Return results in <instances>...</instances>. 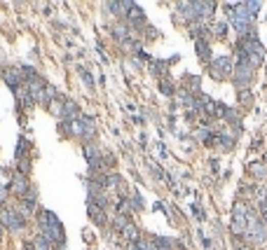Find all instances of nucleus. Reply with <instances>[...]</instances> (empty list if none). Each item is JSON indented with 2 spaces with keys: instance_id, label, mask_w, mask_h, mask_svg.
<instances>
[{
  "instance_id": "38",
  "label": "nucleus",
  "mask_w": 267,
  "mask_h": 250,
  "mask_svg": "<svg viewBox=\"0 0 267 250\" xmlns=\"http://www.w3.org/2000/svg\"><path fill=\"white\" fill-rule=\"evenodd\" d=\"M237 250H253L251 245H237Z\"/></svg>"
},
{
  "instance_id": "17",
  "label": "nucleus",
  "mask_w": 267,
  "mask_h": 250,
  "mask_svg": "<svg viewBox=\"0 0 267 250\" xmlns=\"http://www.w3.org/2000/svg\"><path fill=\"white\" fill-rule=\"evenodd\" d=\"M122 236L129 241V243H139V241L143 239V236H141V232H139V227H136L134 222H129V224H127V229L122 232Z\"/></svg>"
},
{
  "instance_id": "18",
  "label": "nucleus",
  "mask_w": 267,
  "mask_h": 250,
  "mask_svg": "<svg viewBox=\"0 0 267 250\" xmlns=\"http://www.w3.org/2000/svg\"><path fill=\"white\" fill-rule=\"evenodd\" d=\"M185 80H188V84H185L183 89H188L192 96H197V98H199V84H202V80L195 78V75H185Z\"/></svg>"
},
{
  "instance_id": "15",
  "label": "nucleus",
  "mask_w": 267,
  "mask_h": 250,
  "mask_svg": "<svg viewBox=\"0 0 267 250\" xmlns=\"http://www.w3.org/2000/svg\"><path fill=\"white\" fill-rule=\"evenodd\" d=\"M234 143H237V138H234V136H230V134H218L216 136V145L220 147V150H225V152L232 150Z\"/></svg>"
},
{
  "instance_id": "36",
  "label": "nucleus",
  "mask_w": 267,
  "mask_h": 250,
  "mask_svg": "<svg viewBox=\"0 0 267 250\" xmlns=\"http://www.w3.org/2000/svg\"><path fill=\"white\" fill-rule=\"evenodd\" d=\"M258 208L262 211V215H267V196H260V201H258Z\"/></svg>"
},
{
  "instance_id": "1",
  "label": "nucleus",
  "mask_w": 267,
  "mask_h": 250,
  "mask_svg": "<svg viewBox=\"0 0 267 250\" xmlns=\"http://www.w3.org/2000/svg\"><path fill=\"white\" fill-rule=\"evenodd\" d=\"M38 224H40V236L50 241L56 250H63L66 232H63V224L59 222V217L52 211H38Z\"/></svg>"
},
{
  "instance_id": "21",
  "label": "nucleus",
  "mask_w": 267,
  "mask_h": 250,
  "mask_svg": "<svg viewBox=\"0 0 267 250\" xmlns=\"http://www.w3.org/2000/svg\"><path fill=\"white\" fill-rule=\"evenodd\" d=\"M33 211H35V204H31V201H19V208H17V213L19 215L24 217V220H26L28 215H33Z\"/></svg>"
},
{
  "instance_id": "11",
  "label": "nucleus",
  "mask_w": 267,
  "mask_h": 250,
  "mask_svg": "<svg viewBox=\"0 0 267 250\" xmlns=\"http://www.w3.org/2000/svg\"><path fill=\"white\" fill-rule=\"evenodd\" d=\"M131 5H134L131 0H108L106 10L110 12V14H115V17H127V12Z\"/></svg>"
},
{
  "instance_id": "34",
  "label": "nucleus",
  "mask_w": 267,
  "mask_h": 250,
  "mask_svg": "<svg viewBox=\"0 0 267 250\" xmlns=\"http://www.w3.org/2000/svg\"><path fill=\"white\" fill-rule=\"evenodd\" d=\"M209 72H211V78L216 80V82H222V80H225V78H222V72L218 70L216 66H209Z\"/></svg>"
},
{
  "instance_id": "28",
  "label": "nucleus",
  "mask_w": 267,
  "mask_h": 250,
  "mask_svg": "<svg viewBox=\"0 0 267 250\" xmlns=\"http://www.w3.org/2000/svg\"><path fill=\"white\" fill-rule=\"evenodd\" d=\"M78 72H80V78L84 80V84L92 89V87H94V78H92V72H89L87 68H82V66H78Z\"/></svg>"
},
{
  "instance_id": "9",
  "label": "nucleus",
  "mask_w": 267,
  "mask_h": 250,
  "mask_svg": "<svg viewBox=\"0 0 267 250\" xmlns=\"http://www.w3.org/2000/svg\"><path fill=\"white\" fill-rule=\"evenodd\" d=\"M7 187H10V192L12 194H17V196H26V192L28 189H31V183H28V176H21V173H19V176H14V180H12L10 185H7Z\"/></svg>"
},
{
  "instance_id": "24",
  "label": "nucleus",
  "mask_w": 267,
  "mask_h": 250,
  "mask_svg": "<svg viewBox=\"0 0 267 250\" xmlns=\"http://www.w3.org/2000/svg\"><path fill=\"white\" fill-rule=\"evenodd\" d=\"M160 91H162V94H164V96H173V94H176V87H173V82H171V80H167V78H164V80H162V82H160Z\"/></svg>"
},
{
  "instance_id": "22",
  "label": "nucleus",
  "mask_w": 267,
  "mask_h": 250,
  "mask_svg": "<svg viewBox=\"0 0 267 250\" xmlns=\"http://www.w3.org/2000/svg\"><path fill=\"white\" fill-rule=\"evenodd\" d=\"M129 222H131V220H129L127 215H115V217H113V229L122 234L124 229H127V224H129Z\"/></svg>"
},
{
  "instance_id": "26",
  "label": "nucleus",
  "mask_w": 267,
  "mask_h": 250,
  "mask_svg": "<svg viewBox=\"0 0 267 250\" xmlns=\"http://www.w3.org/2000/svg\"><path fill=\"white\" fill-rule=\"evenodd\" d=\"M211 33L216 35V38H225V33H228V23H225V21L211 23Z\"/></svg>"
},
{
  "instance_id": "3",
  "label": "nucleus",
  "mask_w": 267,
  "mask_h": 250,
  "mask_svg": "<svg viewBox=\"0 0 267 250\" xmlns=\"http://www.w3.org/2000/svg\"><path fill=\"white\" fill-rule=\"evenodd\" d=\"M0 222L5 224L10 232H21L26 227V220L17 213V208H0Z\"/></svg>"
},
{
  "instance_id": "25",
  "label": "nucleus",
  "mask_w": 267,
  "mask_h": 250,
  "mask_svg": "<svg viewBox=\"0 0 267 250\" xmlns=\"http://www.w3.org/2000/svg\"><path fill=\"white\" fill-rule=\"evenodd\" d=\"M44 98H47V103H52V101H56L59 98V89H56L54 84H44Z\"/></svg>"
},
{
  "instance_id": "27",
  "label": "nucleus",
  "mask_w": 267,
  "mask_h": 250,
  "mask_svg": "<svg viewBox=\"0 0 267 250\" xmlns=\"http://www.w3.org/2000/svg\"><path fill=\"white\" fill-rule=\"evenodd\" d=\"M31 243H33L35 250H52V248H54V245H52L47 239H42V236H35V239L31 241Z\"/></svg>"
},
{
  "instance_id": "29",
  "label": "nucleus",
  "mask_w": 267,
  "mask_h": 250,
  "mask_svg": "<svg viewBox=\"0 0 267 250\" xmlns=\"http://www.w3.org/2000/svg\"><path fill=\"white\" fill-rule=\"evenodd\" d=\"M152 72H155V75H164V72H167V61H155V59H152Z\"/></svg>"
},
{
  "instance_id": "32",
  "label": "nucleus",
  "mask_w": 267,
  "mask_h": 250,
  "mask_svg": "<svg viewBox=\"0 0 267 250\" xmlns=\"http://www.w3.org/2000/svg\"><path fill=\"white\" fill-rule=\"evenodd\" d=\"M63 103H66V101H63V98H56V101H52V103H50L52 112H54V115H59V117H61V110H63Z\"/></svg>"
},
{
  "instance_id": "31",
  "label": "nucleus",
  "mask_w": 267,
  "mask_h": 250,
  "mask_svg": "<svg viewBox=\"0 0 267 250\" xmlns=\"http://www.w3.org/2000/svg\"><path fill=\"white\" fill-rule=\"evenodd\" d=\"M17 168H19V173H21V176H28V173H31V161H28V159H19L17 161Z\"/></svg>"
},
{
  "instance_id": "23",
  "label": "nucleus",
  "mask_w": 267,
  "mask_h": 250,
  "mask_svg": "<svg viewBox=\"0 0 267 250\" xmlns=\"http://www.w3.org/2000/svg\"><path fill=\"white\" fill-rule=\"evenodd\" d=\"M260 7H262V3H253V0H249V3H244V10H246V17L249 19H253L260 12Z\"/></svg>"
},
{
  "instance_id": "6",
  "label": "nucleus",
  "mask_w": 267,
  "mask_h": 250,
  "mask_svg": "<svg viewBox=\"0 0 267 250\" xmlns=\"http://www.w3.org/2000/svg\"><path fill=\"white\" fill-rule=\"evenodd\" d=\"M87 215L89 220L96 224V227H106L108 224V215H106V208L96 206L94 201H87Z\"/></svg>"
},
{
  "instance_id": "13",
  "label": "nucleus",
  "mask_w": 267,
  "mask_h": 250,
  "mask_svg": "<svg viewBox=\"0 0 267 250\" xmlns=\"http://www.w3.org/2000/svg\"><path fill=\"white\" fill-rule=\"evenodd\" d=\"M211 66H216L218 70L222 72V78H230V75H234V61L230 59V56H218Z\"/></svg>"
},
{
  "instance_id": "14",
  "label": "nucleus",
  "mask_w": 267,
  "mask_h": 250,
  "mask_svg": "<svg viewBox=\"0 0 267 250\" xmlns=\"http://www.w3.org/2000/svg\"><path fill=\"white\" fill-rule=\"evenodd\" d=\"M110 33H113V38H115L117 42L122 45L124 40L131 38V28L124 26V23H113V26H110Z\"/></svg>"
},
{
  "instance_id": "35",
  "label": "nucleus",
  "mask_w": 267,
  "mask_h": 250,
  "mask_svg": "<svg viewBox=\"0 0 267 250\" xmlns=\"http://www.w3.org/2000/svg\"><path fill=\"white\" fill-rule=\"evenodd\" d=\"M239 98H241V103H244V106H249V103H251V98H253V96H251V91L246 89V91H239Z\"/></svg>"
},
{
  "instance_id": "12",
  "label": "nucleus",
  "mask_w": 267,
  "mask_h": 250,
  "mask_svg": "<svg viewBox=\"0 0 267 250\" xmlns=\"http://www.w3.org/2000/svg\"><path fill=\"white\" fill-rule=\"evenodd\" d=\"M195 52H197V56H199L206 66H211V63H213V59H211V45H209V40H197V42H195Z\"/></svg>"
},
{
  "instance_id": "19",
  "label": "nucleus",
  "mask_w": 267,
  "mask_h": 250,
  "mask_svg": "<svg viewBox=\"0 0 267 250\" xmlns=\"http://www.w3.org/2000/svg\"><path fill=\"white\" fill-rule=\"evenodd\" d=\"M197 140H202V143H204V145H216V140H213V138H216V136H213L211 134V131H209V127H202V129H197Z\"/></svg>"
},
{
  "instance_id": "10",
  "label": "nucleus",
  "mask_w": 267,
  "mask_h": 250,
  "mask_svg": "<svg viewBox=\"0 0 267 250\" xmlns=\"http://www.w3.org/2000/svg\"><path fill=\"white\" fill-rule=\"evenodd\" d=\"M80 124H82V138L87 140V143H94L96 138V119L89 115H82L80 117Z\"/></svg>"
},
{
  "instance_id": "2",
  "label": "nucleus",
  "mask_w": 267,
  "mask_h": 250,
  "mask_svg": "<svg viewBox=\"0 0 267 250\" xmlns=\"http://www.w3.org/2000/svg\"><path fill=\"white\" fill-rule=\"evenodd\" d=\"M82 155H84V161H87V166L92 173L103 171V152H101L94 143H84Z\"/></svg>"
},
{
  "instance_id": "20",
  "label": "nucleus",
  "mask_w": 267,
  "mask_h": 250,
  "mask_svg": "<svg viewBox=\"0 0 267 250\" xmlns=\"http://www.w3.org/2000/svg\"><path fill=\"white\" fill-rule=\"evenodd\" d=\"M249 171L253 173L256 178H260V180L267 178V166H265V164H260V161H253V164H249Z\"/></svg>"
},
{
  "instance_id": "33",
  "label": "nucleus",
  "mask_w": 267,
  "mask_h": 250,
  "mask_svg": "<svg viewBox=\"0 0 267 250\" xmlns=\"http://www.w3.org/2000/svg\"><path fill=\"white\" fill-rule=\"evenodd\" d=\"M129 199H131V204H134V208H136V211H141V208H143V199H141V196L139 194H136V192H134V194L131 196H129Z\"/></svg>"
},
{
  "instance_id": "30",
  "label": "nucleus",
  "mask_w": 267,
  "mask_h": 250,
  "mask_svg": "<svg viewBox=\"0 0 267 250\" xmlns=\"http://www.w3.org/2000/svg\"><path fill=\"white\" fill-rule=\"evenodd\" d=\"M26 147H28V145H26V138H21V140H19V145H17V152H14L17 161H19V159H26Z\"/></svg>"
},
{
  "instance_id": "4",
  "label": "nucleus",
  "mask_w": 267,
  "mask_h": 250,
  "mask_svg": "<svg viewBox=\"0 0 267 250\" xmlns=\"http://www.w3.org/2000/svg\"><path fill=\"white\" fill-rule=\"evenodd\" d=\"M253 75H256V70L251 66H234V87H237V91H246L251 87V82H253Z\"/></svg>"
},
{
  "instance_id": "16",
  "label": "nucleus",
  "mask_w": 267,
  "mask_h": 250,
  "mask_svg": "<svg viewBox=\"0 0 267 250\" xmlns=\"http://www.w3.org/2000/svg\"><path fill=\"white\" fill-rule=\"evenodd\" d=\"M202 110L206 112L209 117H218V103L211 98V96H202Z\"/></svg>"
},
{
  "instance_id": "5",
  "label": "nucleus",
  "mask_w": 267,
  "mask_h": 250,
  "mask_svg": "<svg viewBox=\"0 0 267 250\" xmlns=\"http://www.w3.org/2000/svg\"><path fill=\"white\" fill-rule=\"evenodd\" d=\"M216 3L211 0H195L192 3V10H195V17H197V23H202L204 19H211L213 12H216Z\"/></svg>"
},
{
  "instance_id": "7",
  "label": "nucleus",
  "mask_w": 267,
  "mask_h": 250,
  "mask_svg": "<svg viewBox=\"0 0 267 250\" xmlns=\"http://www.w3.org/2000/svg\"><path fill=\"white\" fill-rule=\"evenodd\" d=\"M80 117H82V112H80V106L75 103V101L68 98L66 103H63V110H61V122L73 124V122H78Z\"/></svg>"
},
{
  "instance_id": "37",
  "label": "nucleus",
  "mask_w": 267,
  "mask_h": 250,
  "mask_svg": "<svg viewBox=\"0 0 267 250\" xmlns=\"http://www.w3.org/2000/svg\"><path fill=\"white\" fill-rule=\"evenodd\" d=\"M192 213H195V217H197V220H204V213H202V208L192 206Z\"/></svg>"
},
{
  "instance_id": "8",
  "label": "nucleus",
  "mask_w": 267,
  "mask_h": 250,
  "mask_svg": "<svg viewBox=\"0 0 267 250\" xmlns=\"http://www.w3.org/2000/svg\"><path fill=\"white\" fill-rule=\"evenodd\" d=\"M230 232L234 234V239H246V234H249V220H246V215H232Z\"/></svg>"
}]
</instances>
